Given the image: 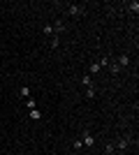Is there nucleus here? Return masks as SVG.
I'll return each mask as SVG.
<instances>
[{"mask_svg": "<svg viewBox=\"0 0 139 155\" xmlns=\"http://www.w3.org/2000/svg\"><path fill=\"white\" fill-rule=\"evenodd\" d=\"M26 107H28V109H37V102H35L33 97H28V100H26Z\"/></svg>", "mask_w": 139, "mask_h": 155, "instance_id": "6", "label": "nucleus"}, {"mask_svg": "<svg viewBox=\"0 0 139 155\" xmlns=\"http://www.w3.org/2000/svg\"><path fill=\"white\" fill-rule=\"evenodd\" d=\"M81 83H84V86H90V83H93V81H90V74H86V77H84V79H81Z\"/></svg>", "mask_w": 139, "mask_h": 155, "instance_id": "9", "label": "nucleus"}, {"mask_svg": "<svg viewBox=\"0 0 139 155\" xmlns=\"http://www.w3.org/2000/svg\"><path fill=\"white\" fill-rule=\"evenodd\" d=\"M81 144H84V146H93V144H95V139H93V134H90V132H84V134H81Z\"/></svg>", "mask_w": 139, "mask_h": 155, "instance_id": "1", "label": "nucleus"}, {"mask_svg": "<svg viewBox=\"0 0 139 155\" xmlns=\"http://www.w3.org/2000/svg\"><path fill=\"white\" fill-rule=\"evenodd\" d=\"M19 95H21V97H26V100H28V97H30V88H28V86H23L21 90H19Z\"/></svg>", "mask_w": 139, "mask_h": 155, "instance_id": "5", "label": "nucleus"}, {"mask_svg": "<svg viewBox=\"0 0 139 155\" xmlns=\"http://www.w3.org/2000/svg\"><path fill=\"white\" fill-rule=\"evenodd\" d=\"M128 144H130L128 139H121V141H118V144H116L114 148H118V151H125V148H128Z\"/></svg>", "mask_w": 139, "mask_h": 155, "instance_id": "4", "label": "nucleus"}, {"mask_svg": "<svg viewBox=\"0 0 139 155\" xmlns=\"http://www.w3.org/2000/svg\"><path fill=\"white\" fill-rule=\"evenodd\" d=\"M86 97L90 100V97H95V90H93V86H88V90H86Z\"/></svg>", "mask_w": 139, "mask_h": 155, "instance_id": "10", "label": "nucleus"}, {"mask_svg": "<svg viewBox=\"0 0 139 155\" xmlns=\"http://www.w3.org/2000/svg\"><path fill=\"white\" fill-rule=\"evenodd\" d=\"M30 118H33V121H40V111H37V109H30Z\"/></svg>", "mask_w": 139, "mask_h": 155, "instance_id": "8", "label": "nucleus"}, {"mask_svg": "<svg viewBox=\"0 0 139 155\" xmlns=\"http://www.w3.org/2000/svg\"><path fill=\"white\" fill-rule=\"evenodd\" d=\"M72 16H79V14H84V7H79V5H70V9H67Z\"/></svg>", "mask_w": 139, "mask_h": 155, "instance_id": "3", "label": "nucleus"}, {"mask_svg": "<svg viewBox=\"0 0 139 155\" xmlns=\"http://www.w3.org/2000/svg\"><path fill=\"white\" fill-rule=\"evenodd\" d=\"M74 148H77V151H81V148H84V144H81V139H77V141H74Z\"/></svg>", "mask_w": 139, "mask_h": 155, "instance_id": "12", "label": "nucleus"}, {"mask_svg": "<svg viewBox=\"0 0 139 155\" xmlns=\"http://www.w3.org/2000/svg\"><path fill=\"white\" fill-rule=\"evenodd\" d=\"M116 65H118V67H128V65H130V56H128V53H123L121 58H118V60H116Z\"/></svg>", "mask_w": 139, "mask_h": 155, "instance_id": "2", "label": "nucleus"}, {"mask_svg": "<svg viewBox=\"0 0 139 155\" xmlns=\"http://www.w3.org/2000/svg\"><path fill=\"white\" fill-rule=\"evenodd\" d=\"M100 69H102L100 63H93V65H90V74H95V72H100Z\"/></svg>", "mask_w": 139, "mask_h": 155, "instance_id": "7", "label": "nucleus"}, {"mask_svg": "<svg viewBox=\"0 0 139 155\" xmlns=\"http://www.w3.org/2000/svg\"><path fill=\"white\" fill-rule=\"evenodd\" d=\"M109 65H111V72H114V74H118V72H121V67H118L116 63H109Z\"/></svg>", "mask_w": 139, "mask_h": 155, "instance_id": "11", "label": "nucleus"}]
</instances>
